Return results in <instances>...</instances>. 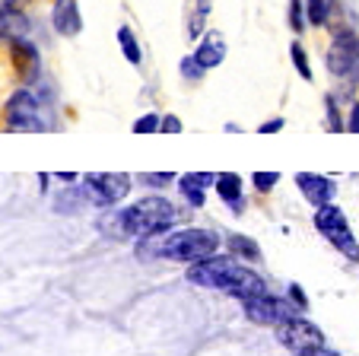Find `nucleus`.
<instances>
[{
  "mask_svg": "<svg viewBox=\"0 0 359 356\" xmlns=\"http://www.w3.org/2000/svg\"><path fill=\"white\" fill-rule=\"evenodd\" d=\"M57 178H61V182H76V175H74V172H61Z\"/></svg>",
  "mask_w": 359,
  "mask_h": 356,
  "instance_id": "2f4dec72",
  "label": "nucleus"
},
{
  "mask_svg": "<svg viewBox=\"0 0 359 356\" xmlns=\"http://www.w3.org/2000/svg\"><path fill=\"white\" fill-rule=\"evenodd\" d=\"M226 249L232 251V258H245V261H258L261 258V249H258V242H251L248 235H229L226 239Z\"/></svg>",
  "mask_w": 359,
  "mask_h": 356,
  "instance_id": "a211bd4d",
  "label": "nucleus"
},
{
  "mask_svg": "<svg viewBox=\"0 0 359 356\" xmlns=\"http://www.w3.org/2000/svg\"><path fill=\"white\" fill-rule=\"evenodd\" d=\"M159 131H163V134H178V131H182V121H178L175 114H165V118H163V128H159Z\"/></svg>",
  "mask_w": 359,
  "mask_h": 356,
  "instance_id": "a878e982",
  "label": "nucleus"
},
{
  "mask_svg": "<svg viewBox=\"0 0 359 356\" xmlns=\"http://www.w3.org/2000/svg\"><path fill=\"white\" fill-rule=\"evenodd\" d=\"M296 185L312 207H325V204H331L334 195H337V185H334L331 178H325V175H315V172H299Z\"/></svg>",
  "mask_w": 359,
  "mask_h": 356,
  "instance_id": "9d476101",
  "label": "nucleus"
},
{
  "mask_svg": "<svg viewBox=\"0 0 359 356\" xmlns=\"http://www.w3.org/2000/svg\"><path fill=\"white\" fill-rule=\"evenodd\" d=\"M121 213V229L124 235H137V239H147V235H163L165 229H172L178 223V207L165 197H143L134 207L118 210Z\"/></svg>",
  "mask_w": 359,
  "mask_h": 356,
  "instance_id": "f03ea898",
  "label": "nucleus"
},
{
  "mask_svg": "<svg viewBox=\"0 0 359 356\" xmlns=\"http://www.w3.org/2000/svg\"><path fill=\"white\" fill-rule=\"evenodd\" d=\"M194 58H197V64H201L203 70L219 67V64L226 61V39H223V32H203L201 41H197Z\"/></svg>",
  "mask_w": 359,
  "mask_h": 356,
  "instance_id": "f8f14e48",
  "label": "nucleus"
},
{
  "mask_svg": "<svg viewBox=\"0 0 359 356\" xmlns=\"http://www.w3.org/2000/svg\"><path fill=\"white\" fill-rule=\"evenodd\" d=\"M277 341L283 343L286 350H292V353H302V350H312V347H325L321 328H315V324L302 315L277 324Z\"/></svg>",
  "mask_w": 359,
  "mask_h": 356,
  "instance_id": "1a4fd4ad",
  "label": "nucleus"
},
{
  "mask_svg": "<svg viewBox=\"0 0 359 356\" xmlns=\"http://www.w3.org/2000/svg\"><path fill=\"white\" fill-rule=\"evenodd\" d=\"M290 299L299 305V309H309V299L302 296V289H299V286H290Z\"/></svg>",
  "mask_w": 359,
  "mask_h": 356,
  "instance_id": "c85d7f7f",
  "label": "nucleus"
},
{
  "mask_svg": "<svg viewBox=\"0 0 359 356\" xmlns=\"http://www.w3.org/2000/svg\"><path fill=\"white\" fill-rule=\"evenodd\" d=\"M346 131H350V134H359V102L350 108V121H346Z\"/></svg>",
  "mask_w": 359,
  "mask_h": 356,
  "instance_id": "cd10ccee",
  "label": "nucleus"
},
{
  "mask_svg": "<svg viewBox=\"0 0 359 356\" xmlns=\"http://www.w3.org/2000/svg\"><path fill=\"white\" fill-rule=\"evenodd\" d=\"M242 305H245V318L255 324H283L290 318H299V312H305L286 296H267V293L242 299Z\"/></svg>",
  "mask_w": 359,
  "mask_h": 356,
  "instance_id": "20e7f679",
  "label": "nucleus"
},
{
  "mask_svg": "<svg viewBox=\"0 0 359 356\" xmlns=\"http://www.w3.org/2000/svg\"><path fill=\"white\" fill-rule=\"evenodd\" d=\"M29 32V20L22 13H0V39L16 41V39H26Z\"/></svg>",
  "mask_w": 359,
  "mask_h": 356,
  "instance_id": "dca6fc26",
  "label": "nucleus"
},
{
  "mask_svg": "<svg viewBox=\"0 0 359 356\" xmlns=\"http://www.w3.org/2000/svg\"><path fill=\"white\" fill-rule=\"evenodd\" d=\"M277 182H280L277 172H255V188L258 191H271Z\"/></svg>",
  "mask_w": 359,
  "mask_h": 356,
  "instance_id": "b1692460",
  "label": "nucleus"
},
{
  "mask_svg": "<svg viewBox=\"0 0 359 356\" xmlns=\"http://www.w3.org/2000/svg\"><path fill=\"white\" fill-rule=\"evenodd\" d=\"M159 128H163V118H159L156 112H149L134 121V134H156Z\"/></svg>",
  "mask_w": 359,
  "mask_h": 356,
  "instance_id": "412c9836",
  "label": "nucleus"
},
{
  "mask_svg": "<svg viewBox=\"0 0 359 356\" xmlns=\"http://www.w3.org/2000/svg\"><path fill=\"white\" fill-rule=\"evenodd\" d=\"M290 58H292V67H296V74L302 77V80H312V67H309L305 48L299 45V41H292V45H290Z\"/></svg>",
  "mask_w": 359,
  "mask_h": 356,
  "instance_id": "aec40b11",
  "label": "nucleus"
},
{
  "mask_svg": "<svg viewBox=\"0 0 359 356\" xmlns=\"http://www.w3.org/2000/svg\"><path fill=\"white\" fill-rule=\"evenodd\" d=\"M280 128H283V118H273V121L261 124V128H258V134H273V131H280Z\"/></svg>",
  "mask_w": 359,
  "mask_h": 356,
  "instance_id": "c756f323",
  "label": "nucleus"
},
{
  "mask_svg": "<svg viewBox=\"0 0 359 356\" xmlns=\"http://www.w3.org/2000/svg\"><path fill=\"white\" fill-rule=\"evenodd\" d=\"M26 0H0V13H22Z\"/></svg>",
  "mask_w": 359,
  "mask_h": 356,
  "instance_id": "bb28decb",
  "label": "nucleus"
},
{
  "mask_svg": "<svg viewBox=\"0 0 359 356\" xmlns=\"http://www.w3.org/2000/svg\"><path fill=\"white\" fill-rule=\"evenodd\" d=\"M10 45H13V61H16V70H20V77L26 83H35V77H39V67H41L35 45L29 39H16V41H10Z\"/></svg>",
  "mask_w": 359,
  "mask_h": 356,
  "instance_id": "ddd939ff",
  "label": "nucleus"
},
{
  "mask_svg": "<svg viewBox=\"0 0 359 356\" xmlns=\"http://www.w3.org/2000/svg\"><path fill=\"white\" fill-rule=\"evenodd\" d=\"M290 26H292V32H302V29L309 26V20H305V4H302V0H290Z\"/></svg>",
  "mask_w": 359,
  "mask_h": 356,
  "instance_id": "5701e85b",
  "label": "nucleus"
},
{
  "mask_svg": "<svg viewBox=\"0 0 359 356\" xmlns=\"http://www.w3.org/2000/svg\"><path fill=\"white\" fill-rule=\"evenodd\" d=\"M178 70H182V77H184V80H191V83H197L203 74H207V70H203L201 64H197V58H194V54H188V58H182V64H178Z\"/></svg>",
  "mask_w": 359,
  "mask_h": 356,
  "instance_id": "4be33fe9",
  "label": "nucleus"
},
{
  "mask_svg": "<svg viewBox=\"0 0 359 356\" xmlns=\"http://www.w3.org/2000/svg\"><path fill=\"white\" fill-rule=\"evenodd\" d=\"M118 45H121V54L130 61V67H140V64H143V51H140V41H137L134 29H130V26L118 29Z\"/></svg>",
  "mask_w": 359,
  "mask_h": 356,
  "instance_id": "f3484780",
  "label": "nucleus"
},
{
  "mask_svg": "<svg viewBox=\"0 0 359 356\" xmlns=\"http://www.w3.org/2000/svg\"><path fill=\"white\" fill-rule=\"evenodd\" d=\"M83 182H86L83 188H86L89 201L99 207H111V204L124 201L130 191V178L121 172H89Z\"/></svg>",
  "mask_w": 359,
  "mask_h": 356,
  "instance_id": "0eeeda50",
  "label": "nucleus"
},
{
  "mask_svg": "<svg viewBox=\"0 0 359 356\" xmlns=\"http://www.w3.org/2000/svg\"><path fill=\"white\" fill-rule=\"evenodd\" d=\"M296 356H337V353L327 347H312V350H302V353H296Z\"/></svg>",
  "mask_w": 359,
  "mask_h": 356,
  "instance_id": "7c9ffc66",
  "label": "nucleus"
},
{
  "mask_svg": "<svg viewBox=\"0 0 359 356\" xmlns=\"http://www.w3.org/2000/svg\"><path fill=\"white\" fill-rule=\"evenodd\" d=\"M219 239L210 229H178L169 235H147L140 258H172V261H203L217 255Z\"/></svg>",
  "mask_w": 359,
  "mask_h": 356,
  "instance_id": "f257e3e1",
  "label": "nucleus"
},
{
  "mask_svg": "<svg viewBox=\"0 0 359 356\" xmlns=\"http://www.w3.org/2000/svg\"><path fill=\"white\" fill-rule=\"evenodd\" d=\"M327 70L331 77H350L359 70V35L353 29L334 32L331 48H327Z\"/></svg>",
  "mask_w": 359,
  "mask_h": 356,
  "instance_id": "6e6552de",
  "label": "nucleus"
},
{
  "mask_svg": "<svg viewBox=\"0 0 359 356\" xmlns=\"http://www.w3.org/2000/svg\"><path fill=\"white\" fill-rule=\"evenodd\" d=\"M217 195L223 197L229 207H242V178H238L236 172H223V175H217Z\"/></svg>",
  "mask_w": 359,
  "mask_h": 356,
  "instance_id": "2eb2a0df",
  "label": "nucleus"
},
{
  "mask_svg": "<svg viewBox=\"0 0 359 356\" xmlns=\"http://www.w3.org/2000/svg\"><path fill=\"white\" fill-rule=\"evenodd\" d=\"M210 185H217V175H210V172H188V175H182L178 188H182V195L188 197L191 207H203V197H207V188H210Z\"/></svg>",
  "mask_w": 359,
  "mask_h": 356,
  "instance_id": "4468645a",
  "label": "nucleus"
},
{
  "mask_svg": "<svg viewBox=\"0 0 359 356\" xmlns=\"http://www.w3.org/2000/svg\"><path fill=\"white\" fill-rule=\"evenodd\" d=\"M140 182H147V185H156V188H159V185H169V182H175V175H172V172H159V175H153V172H143V175H140Z\"/></svg>",
  "mask_w": 359,
  "mask_h": 356,
  "instance_id": "393cba45",
  "label": "nucleus"
},
{
  "mask_svg": "<svg viewBox=\"0 0 359 356\" xmlns=\"http://www.w3.org/2000/svg\"><path fill=\"white\" fill-rule=\"evenodd\" d=\"M315 226L327 235V242H331L334 249H340L350 261H359V242L353 239L350 226H346V216L337 204H325V207L315 210Z\"/></svg>",
  "mask_w": 359,
  "mask_h": 356,
  "instance_id": "7ed1b4c3",
  "label": "nucleus"
},
{
  "mask_svg": "<svg viewBox=\"0 0 359 356\" xmlns=\"http://www.w3.org/2000/svg\"><path fill=\"white\" fill-rule=\"evenodd\" d=\"M334 13V0H305V20L309 26H327Z\"/></svg>",
  "mask_w": 359,
  "mask_h": 356,
  "instance_id": "6ab92c4d",
  "label": "nucleus"
},
{
  "mask_svg": "<svg viewBox=\"0 0 359 356\" xmlns=\"http://www.w3.org/2000/svg\"><path fill=\"white\" fill-rule=\"evenodd\" d=\"M51 26H55V32L64 35V39H76V35L83 32V16H80L76 0H55V7H51Z\"/></svg>",
  "mask_w": 359,
  "mask_h": 356,
  "instance_id": "9b49d317",
  "label": "nucleus"
},
{
  "mask_svg": "<svg viewBox=\"0 0 359 356\" xmlns=\"http://www.w3.org/2000/svg\"><path fill=\"white\" fill-rule=\"evenodd\" d=\"M238 258H219V255H210L203 258V261H197L194 268L188 270V280L197 283V286H207V289H223V293H229L232 280H236L238 274Z\"/></svg>",
  "mask_w": 359,
  "mask_h": 356,
  "instance_id": "39448f33",
  "label": "nucleus"
},
{
  "mask_svg": "<svg viewBox=\"0 0 359 356\" xmlns=\"http://www.w3.org/2000/svg\"><path fill=\"white\" fill-rule=\"evenodd\" d=\"M7 121H10V128H16V131H45L48 128L45 108H41L39 95H35L32 89H20V93L10 95Z\"/></svg>",
  "mask_w": 359,
  "mask_h": 356,
  "instance_id": "423d86ee",
  "label": "nucleus"
}]
</instances>
